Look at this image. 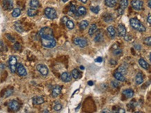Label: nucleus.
Listing matches in <instances>:
<instances>
[{"instance_id":"9b49d317","label":"nucleus","mask_w":151,"mask_h":113,"mask_svg":"<svg viewBox=\"0 0 151 113\" xmlns=\"http://www.w3.org/2000/svg\"><path fill=\"white\" fill-rule=\"evenodd\" d=\"M16 72H18V75L20 76H25L27 75V70L22 64H17Z\"/></svg>"},{"instance_id":"f8f14e48","label":"nucleus","mask_w":151,"mask_h":113,"mask_svg":"<svg viewBox=\"0 0 151 113\" xmlns=\"http://www.w3.org/2000/svg\"><path fill=\"white\" fill-rule=\"evenodd\" d=\"M104 40V34L102 29H99L97 31V32L95 33V41L96 43H101Z\"/></svg>"},{"instance_id":"79ce46f5","label":"nucleus","mask_w":151,"mask_h":113,"mask_svg":"<svg viewBox=\"0 0 151 113\" xmlns=\"http://www.w3.org/2000/svg\"><path fill=\"white\" fill-rule=\"evenodd\" d=\"M6 37L7 38L8 40H9L10 41H11V42H14V41H15V38H13V37H12L10 34H6Z\"/></svg>"},{"instance_id":"a19ab883","label":"nucleus","mask_w":151,"mask_h":113,"mask_svg":"<svg viewBox=\"0 0 151 113\" xmlns=\"http://www.w3.org/2000/svg\"><path fill=\"white\" fill-rule=\"evenodd\" d=\"M6 49L5 45H4V44L3 43L2 40H0V51H4V49Z\"/></svg>"},{"instance_id":"c756f323","label":"nucleus","mask_w":151,"mask_h":113,"mask_svg":"<svg viewBox=\"0 0 151 113\" xmlns=\"http://www.w3.org/2000/svg\"><path fill=\"white\" fill-rule=\"evenodd\" d=\"M21 14V10L20 8H15L12 12V16L13 18H18Z\"/></svg>"},{"instance_id":"37998d69","label":"nucleus","mask_w":151,"mask_h":113,"mask_svg":"<svg viewBox=\"0 0 151 113\" xmlns=\"http://www.w3.org/2000/svg\"><path fill=\"white\" fill-rule=\"evenodd\" d=\"M111 85L114 88H118V86H120V83H118V82H116V81H112L111 82Z\"/></svg>"},{"instance_id":"8fccbe9b","label":"nucleus","mask_w":151,"mask_h":113,"mask_svg":"<svg viewBox=\"0 0 151 113\" xmlns=\"http://www.w3.org/2000/svg\"><path fill=\"white\" fill-rule=\"evenodd\" d=\"M12 92H13V91L12 90H8V92H6V96H10L11 94H12Z\"/></svg>"},{"instance_id":"1a4fd4ad","label":"nucleus","mask_w":151,"mask_h":113,"mask_svg":"<svg viewBox=\"0 0 151 113\" xmlns=\"http://www.w3.org/2000/svg\"><path fill=\"white\" fill-rule=\"evenodd\" d=\"M2 7L5 10H11L13 8V0H4Z\"/></svg>"},{"instance_id":"5fc2aeb1","label":"nucleus","mask_w":151,"mask_h":113,"mask_svg":"<svg viewBox=\"0 0 151 113\" xmlns=\"http://www.w3.org/2000/svg\"><path fill=\"white\" fill-rule=\"evenodd\" d=\"M80 69H81L82 70H84V67L83 66H80Z\"/></svg>"},{"instance_id":"6e6d98bb","label":"nucleus","mask_w":151,"mask_h":113,"mask_svg":"<svg viewBox=\"0 0 151 113\" xmlns=\"http://www.w3.org/2000/svg\"><path fill=\"white\" fill-rule=\"evenodd\" d=\"M68 1V0H62V2H64V3L67 2Z\"/></svg>"},{"instance_id":"423d86ee","label":"nucleus","mask_w":151,"mask_h":113,"mask_svg":"<svg viewBox=\"0 0 151 113\" xmlns=\"http://www.w3.org/2000/svg\"><path fill=\"white\" fill-rule=\"evenodd\" d=\"M131 4L134 10L139 11L143 8V2L142 0H132Z\"/></svg>"},{"instance_id":"7c9ffc66","label":"nucleus","mask_w":151,"mask_h":113,"mask_svg":"<svg viewBox=\"0 0 151 113\" xmlns=\"http://www.w3.org/2000/svg\"><path fill=\"white\" fill-rule=\"evenodd\" d=\"M15 28H16V31H18V32H20V33H22L23 31V28L20 24V23L18 22H16L15 23Z\"/></svg>"},{"instance_id":"a18cd8bd","label":"nucleus","mask_w":151,"mask_h":113,"mask_svg":"<svg viewBox=\"0 0 151 113\" xmlns=\"http://www.w3.org/2000/svg\"><path fill=\"white\" fill-rule=\"evenodd\" d=\"M109 63H110L111 65H117V62L114 60H110Z\"/></svg>"},{"instance_id":"6ab92c4d","label":"nucleus","mask_w":151,"mask_h":113,"mask_svg":"<svg viewBox=\"0 0 151 113\" xmlns=\"http://www.w3.org/2000/svg\"><path fill=\"white\" fill-rule=\"evenodd\" d=\"M118 3V0H105V5L108 7H114Z\"/></svg>"},{"instance_id":"7ed1b4c3","label":"nucleus","mask_w":151,"mask_h":113,"mask_svg":"<svg viewBox=\"0 0 151 113\" xmlns=\"http://www.w3.org/2000/svg\"><path fill=\"white\" fill-rule=\"evenodd\" d=\"M45 15L47 18L50 19V20L56 19V16H57L56 10L52 8H46L45 9Z\"/></svg>"},{"instance_id":"cd10ccee","label":"nucleus","mask_w":151,"mask_h":113,"mask_svg":"<svg viewBox=\"0 0 151 113\" xmlns=\"http://www.w3.org/2000/svg\"><path fill=\"white\" fill-rule=\"evenodd\" d=\"M81 76V74L79 71L77 70V69H73L72 72V76L75 79H77V78H80V76Z\"/></svg>"},{"instance_id":"c03bdc74","label":"nucleus","mask_w":151,"mask_h":113,"mask_svg":"<svg viewBox=\"0 0 151 113\" xmlns=\"http://www.w3.org/2000/svg\"><path fill=\"white\" fill-rule=\"evenodd\" d=\"M114 112H118V113H125V110L124 109H122V108H118L116 110L114 111Z\"/></svg>"},{"instance_id":"393cba45","label":"nucleus","mask_w":151,"mask_h":113,"mask_svg":"<svg viewBox=\"0 0 151 113\" xmlns=\"http://www.w3.org/2000/svg\"><path fill=\"white\" fill-rule=\"evenodd\" d=\"M29 6L31 8L36 9L40 6V3L38 0H31L30 2H29Z\"/></svg>"},{"instance_id":"0eeeda50","label":"nucleus","mask_w":151,"mask_h":113,"mask_svg":"<svg viewBox=\"0 0 151 113\" xmlns=\"http://www.w3.org/2000/svg\"><path fill=\"white\" fill-rule=\"evenodd\" d=\"M74 43L77 46H79L80 47H85L86 46H87L88 42L87 40L85 38H74Z\"/></svg>"},{"instance_id":"c9c22d12","label":"nucleus","mask_w":151,"mask_h":113,"mask_svg":"<svg viewBox=\"0 0 151 113\" xmlns=\"http://www.w3.org/2000/svg\"><path fill=\"white\" fill-rule=\"evenodd\" d=\"M69 10H70L69 13H70V14H74V15H76V13H77L76 6H75L74 5H71V6H70Z\"/></svg>"},{"instance_id":"dca6fc26","label":"nucleus","mask_w":151,"mask_h":113,"mask_svg":"<svg viewBox=\"0 0 151 113\" xmlns=\"http://www.w3.org/2000/svg\"><path fill=\"white\" fill-rule=\"evenodd\" d=\"M123 94L126 98H131L133 97L134 92V91L132 89H126L125 90H123Z\"/></svg>"},{"instance_id":"aec40b11","label":"nucleus","mask_w":151,"mask_h":113,"mask_svg":"<svg viewBox=\"0 0 151 113\" xmlns=\"http://www.w3.org/2000/svg\"><path fill=\"white\" fill-rule=\"evenodd\" d=\"M45 102L44 98L42 96H36L33 98V103L34 105H40Z\"/></svg>"},{"instance_id":"b1692460","label":"nucleus","mask_w":151,"mask_h":113,"mask_svg":"<svg viewBox=\"0 0 151 113\" xmlns=\"http://www.w3.org/2000/svg\"><path fill=\"white\" fill-rule=\"evenodd\" d=\"M38 14V10H36V8H29L27 10V15L29 17H34Z\"/></svg>"},{"instance_id":"09e8293b","label":"nucleus","mask_w":151,"mask_h":113,"mask_svg":"<svg viewBox=\"0 0 151 113\" xmlns=\"http://www.w3.org/2000/svg\"><path fill=\"white\" fill-rule=\"evenodd\" d=\"M147 21H148V22L149 24L150 25L151 24V15H150V14H149L148 15V17Z\"/></svg>"},{"instance_id":"a211bd4d","label":"nucleus","mask_w":151,"mask_h":113,"mask_svg":"<svg viewBox=\"0 0 151 113\" xmlns=\"http://www.w3.org/2000/svg\"><path fill=\"white\" fill-rule=\"evenodd\" d=\"M135 82L136 85H141V83L143 82V76L142 74V73L141 72H139L136 76L135 78Z\"/></svg>"},{"instance_id":"6e6552de","label":"nucleus","mask_w":151,"mask_h":113,"mask_svg":"<svg viewBox=\"0 0 151 113\" xmlns=\"http://www.w3.org/2000/svg\"><path fill=\"white\" fill-rule=\"evenodd\" d=\"M8 108H9L10 110L16 112V111L19 110V109L20 108V103H19L18 101H17L13 100L11 101H10V102L8 103Z\"/></svg>"},{"instance_id":"e433bc0d","label":"nucleus","mask_w":151,"mask_h":113,"mask_svg":"<svg viewBox=\"0 0 151 113\" xmlns=\"http://www.w3.org/2000/svg\"><path fill=\"white\" fill-rule=\"evenodd\" d=\"M122 49H120V48H116L115 50L114 51V54L116 55H121V53H122Z\"/></svg>"},{"instance_id":"72a5a7b5","label":"nucleus","mask_w":151,"mask_h":113,"mask_svg":"<svg viewBox=\"0 0 151 113\" xmlns=\"http://www.w3.org/2000/svg\"><path fill=\"white\" fill-rule=\"evenodd\" d=\"M90 10L92 11L93 13H94L95 14H97L100 11V7L98 6H91L90 7Z\"/></svg>"},{"instance_id":"de8ad7c7","label":"nucleus","mask_w":151,"mask_h":113,"mask_svg":"<svg viewBox=\"0 0 151 113\" xmlns=\"http://www.w3.org/2000/svg\"><path fill=\"white\" fill-rule=\"evenodd\" d=\"M118 13L119 15H123V13H124V10H123L122 8H120L118 10Z\"/></svg>"},{"instance_id":"49530a36","label":"nucleus","mask_w":151,"mask_h":113,"mask_svg":"<svg viewBox=\"0 0 151 113\" xmlns=\"http://www.w3.org/2000/svg\"><path fill=\"white\" fill-rule=\"evenodd\" d=\"M95 61L96 63H101L102 61H103V58H101V57H98L95 60Z\"/></svg>"},{"instance_id":"58836bf2","label":"nucleus","mask_w":151,"mask_h":113,"mask_svg":"<svg viewBox=\"0 0 151 113\" xmlns=\"http://www.w3.org/2000/svg\"><path fill=\"white\" fill-rule=\"evenodd\" d=\"M144 43L146 44V45H148L150 46L151 45V38L150 37H148V38H146L144 40Z\"/></svg>"},{"instance_id":"3c124183","label":"nucleus","mask_w":151,"mask_h":113,"mask_svg":"<svg viewBox=\"0 0 151 113\" xmlns=\"http://www.w3.org/2000/svg\"><path fill=\"white\" fill-rule=\"evenodd\" d=\"M88 85H89V86H93V81H91V80H90V81H89V82H88Z\"/></svg>"},{"instance_id":"412c9836","label":"nucleus","mask_w":151,"mask_h":113,"mask_svg":"<svg viewBox=\"0 0 151 113\" xmlns=\"http://www.w3.org/2000/svg\"><path fill=\"white\" fill-rule=\"evenodd\" d=\"M114 77L118 81H120V82H123V81H125V77L123 76V74H122L119 73L118 72H116L115 73H114Z\"/></svg>"},{"instance_id":"f3484780","label":"nucleus","mask_w":151,"mask_h":113,"mask_svg":"<svg viewBox=\"0 0 151 113\" xmlns=\"http://www.w3.org/2000/svg\"><path fill=\"white\" fill-rule=\"evenodd\" d=\"M107 31L108 35L110 36V38L111 39H114L115 38L116 36V30L114 28V26H109L107 29Z\"/></svg>"},{"instance_id":"603ef678","label":"nucleus","mask_w":151,"mask_h":113,"mask_svg":"<svg viewBox=\"0 0 151 113\" xmlns=\"http://www.w3.org/2000/svg\"><path fill=\"white\" fill-rule=\"evenodd\" d=\"M79 1L83 3V4H86L88 2V0H79Z\"/></svg>"},{"instance_id":"9d476101","label":"nucleus","mask_w":151,"mask_h":113,"mask_svg":"<svg viewBox=\"0 0 151 113\" xmlns=\"http://www.w3.org/2000/svg\"><path fill=\"white\" fill-rule=\"evenodd\" d=\"M36 69H37V70L39 71V72H40L42 75L47 76L48 74V68L45 65L39 64V65H38L36 66Z\"/></svg>"},{"instance_id":"4c0bfd02","label":"nucleus","mask_w":151,"mask_h":113,"mask_svg":"<svg viewBox=\"0 0 151 113\" xmlns=\"http://www.w3.org/2000/svg\"><path fill=\"white\" fill-rule=\"evenodd\" d=\"M62 109V105L61 103H56V105H54V110L55 111H60Z\"/></svg>"},{"instance_id":"2eb2a0df","label":"nucleus","mask_w":151,"mask_h":113,"mask_svg":"<svg viewBox=\"0 0 151 113\" xmlns=\"http://www.w3.org/2000/svg\"><path fill=\"white\" fill-rule=\"evenodd\" d=\"M61 78L62 81H64L65 83H68V82H70V81L71 80L72 76L69 73H68V72H64V73L61 74Z\"/></svg>"},{"instance_id":"a878e982","label":"nucleus","mask_w":151,"mask_h":113,"mask_svg":"<svg viewBox=\"0 0 151 113\" xmlns=\"http://www.w3.org/2000/svg\"><path fill=\"white\" fill-rule=\"evenodd\" d=\"M89 24V22H88L87 20H83V21H82V22L80 23L79 26H80V29L81 30H84L86 28L88 27Z\"/></svg>"},{"instance_id":"20e7f679","label":"nucleus","mask_w":151,"mask_h":113,"mask_svg":"<svg viewBox=\"0 0 151 113\" xmlns=\"http://www.w3.org/2000/svg\"><path fill=\"white\" fill-rule=\"evenodd\" d=\"M39 35L41 37H47V36H54L53 35V31L51 28L43 27L39 31Z\"/></svg>"},{"instance_id":"864d4df0","label":"nucleus","mask_w":151,"mask_h":113,"mask_svg":"<svg viewBox=\"0 0 151 113\" xmlns=\"http://www.w3.org/2000/svg\"><path fill=\"white\" fill-rule=\"evenodd\" d=\"M148 7L151 8V0H148Z\"/></svg>"},{"instance_id":"f257e3e1","label":"nucleus","mask_w":151,"mask_h":113,"mask_svg":"<svg viewBox=\"0 0 151 113\" xmlns=\"http://www.w3.org/2000/svg\"><path fill=\"white\" fill-rule=\"evenodd\" d=\"M42 45L46 48H53L56 46V40H54V36H47L41 37Z\"/></svg>"},{"instance_id":"c85d7f7f","label":"nucleus","mask_w":151,"mask_h":113,"mask_svg":"<svg viewBox=\"0 0 151 113\" xmlns=\"http://www.w3.org/2000/svg\"><path fill=\"white\" fill-rule=\"evenodd\" d=\"M128 0H121L120 2V8L123 10H125L126 8L128 7Z\"/></svg>"},{"instance_id":"473e14b6","label":"nucleus","mask_w":151,"mask_h":113,"mask_svg":"<svg viewBox=\"0 0 151 113\" xmlns=\"http://www.w3.org/2000/svg\"><path fill=\"white\" fill-rule=\"evenodd\" d=\"M66 26L69 29H73L74 27V23H73V22L72 21V20H68V21L66 22Z\"/></svg>"},{"instance_id":"ddd939ff","label":"nucleus","mask_w":151,"mask_h":113,"mask_svg":"<svg viewBox=\"0 0 151 113\" xmlns=\"http://www.w3.org/2000/svg\"><path fill=\"white\" fill-rule=\"evenodd\" d=\"M61 87L59 86H55L52 88V96L53 97H56L61 94Z\"/></svg>"},{"instance_id":"4468645a","label":"nucleus","mask_w":151,"mask_h":113,"mask_svg":"<svg viewBox=\"0 0 151 113\" xmlns=\"http://www.w3.org/2000/svg\"><path fill=\"white\" fill-rule=\"evenodd\" d=\"M118 32L119 35L122 36V37H125L127 34L125 26L123 24H119L118 26Z\"/></svg>"},{"instance_id":"4be33fe9","label":"nucleus","mask_w":151,"mask_h":113,"mask_svg":"<svg viewBox=\"0 0 151 113\" xmlns=\"http://www.w3.org/2000/svg\"><path fill=\"white\" fill-rule=\"evenodd\" d=\"M86 14V9L85 8L84 6H80L77 10V13L76 15L77 16H82V15H85Z\"/></svg>"},{"instance_id":"f704fd0d","label":"nucleus","mask_w":151,"mask_h":113,"mask_svg":"<svg viewBox=\"0 0 151 113\" xmlns=\"http://www.w3.org/2000/svg\"><path fill=\"white\" fill-rule=\"evenodd\" d=\"M113 20L114 19H113L112 16L111 15H109V14L106 15L104 17V20H105L106 22H112Z\"/></svg>"},{"instance_id":"f03ea898","label":"nucleus","mask_w":151,"mask_h":113,"mask_svg":"<svg viewBox=\"0 0 151 113\" xmlns=\"http://www.w3.org/2000/svg\"><path fill=\"white\" fill-rule=\"evenodd\" d=\"M130 24L132 27L136 31H139L140 32H144L146 31V27L140 22V21L136 18H132L130 20Z\"/></svg>"},{"instance_id":"2f4dec72","label":"nucleus","mask_w":151,"mask_h":113,"mask_svg":"<svg viewBox=\"0 0 151 113\" xmlns=\"http://www.w3.org/2000/svg\"><path fill=\"white\" fill-rule=\"evenodd\" d=\"M116 72H118L122 74H127V69L123 66H120L117 69Z\"/></svg>"},{"instance_id":"39448f33","label":"nucleus","mask_w":151,"mask_h":113,"mask_svg":"<svg viewBox=\"0 0 151 113\" xmlns=\"http://www.w3.org/2000/svg\"><path fill=\"white\" fill-rule=\"evenodd\" d=\"M8 65L11 72L15 73L16 72V67H17V59L15 56H10L8 60Z\"/></svg>"},{"instance_id":"ea45409f","label":"nucleus","mask_w":151,"mask_h":113,"mask_svg":"<svg viewBox=\"0 0 151 113\" xmlns=\"http://www.w3.org/2000/svg\"><path fill=\"white\" fill-rule=\"evenodd\" d=\"M14 49L16 51H19L21 49V46H20V44L19 43H16L15 44H14Z\"/></svg>"},{"instance_id":"bb28decb","label":"nucleus","mask_w":151,"mask_h":113,"mask_svg":"<svg viewBox=\"0 0 151 113\" xmlns=\"http://www.w3.org/2000/svg\"><path fill=\"white\" fill-rule=\"evenodd\" d=\"M96 29H97V25L95 24H93L90 27L89 30V35L92 36L93 35V33H95Z\"/></svg>"},{"instance_id":"5701e85b","label":"nucleus","mask_w":151,"mask_h":113,"mask_svg":"<svg viewBox=\"0 0 151 113\" xmlns=\"http://www.w3.org/2000/svg\"><path fill=\"white\" fill-rule=\"evenodd\" d=\"M139 65L141 67H143V69H149V64L143 58H140L139 60Z\"/></svg>"}]
</instances>
